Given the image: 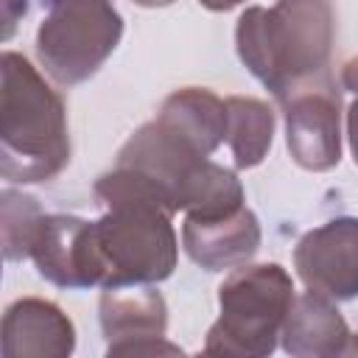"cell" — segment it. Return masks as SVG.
<instances>
[{
  "label": "cell",
  "mask_w": 358,
  "mask_h": 358,
  "mask_svg": "<svg viewBox=\"0 0 358 358\" xmlns=\"http://www.w3.org/2000/svg\"><path fill=\"white\" fill-rule=\"evenodd\" d=\"M285 115V145L291 159L313 173L341 159V92L330 73L302 81L280 98Z\"/></svg>",
  "instance_id": "6"
},
{
  "label": "cell",
  "mask_w": 358,
  "mask_h": 358,
  "mask_svg": "<svg viewBox=\"0 0 358 358\" xmlns=\"http://www.w3.org/2000/svg\"><path fill=\"white\" fill-rule=\"evenodd\" d=\"M98 319L106 338V355H182L179 344L165 338L168 305L148 285L103 288Z\"/></svg>",
  "instance_id": "7"
},
{
  "label": "cell",
  "mask_w": 358,
  "mask_h": 358,
  "mask_svg": "<svg viewBox=\"0 0 358 358\" xmlns=\"http://www.w3.org/2000/svg\"><path fill=\"white\" fill-rule=\"evenodd\" d=\"M0 173L8 182L39 185L70 162L67 109L62 95L14 50L0 59Z\"/></svg>",
  "instance_id": "2"
},
{
  "label": "cell",
  "mask_w": 358,
  "mask_h": 358,
  "mask_svg": "<svg viewBox=\"0 0 358 358\" xmlns=\"http://www.w3.org/2000/svg\"><path fill=\"white\" fill-rule=\"evenodd\" d=\"M137 6H145V8H157V6H171L176 0H134Z\"/></svg>",
  "instance_id": "21"
},
{
  "label": "cell",
  "mask_w": 358,
  "mask_h": 358,
  "mask_svg": "<svg viewBox=\"0 0 358 358\" xmlns=\"http://www.w3.org/2000/svg\"><path fill=\"white\" fill-rule=\"evenodd\" d=\"M282 350L296 358H333L350 347V327L333 299L305 291L294 296V305L282 322Z\"/></svg>",
  "instance_id": "12"
},
{
  "label": "cell",
  "mask_w": 358,
  "mask_h": 358,
  "mask_svg": "<svg viewBox=\"0 0 358 358\" xmlns=\"http://www.w3.org/2000/svg\"><path fill=\"white\" fill-rule=\"evenodd\" d=\"M274 140V112L266 101L227 98V143L238 168H255L266 159Z\"/></svg>",
  "instance_id": "14"
},
{
  "label": "cell",
  "mask_w": 358,
  "mask_h": 358,
  "mask_svg": "<svg viewBox=\"0 0 358 358\" xmlns=\"http://www.w3.org/2000/svg\"><path fill=\"white\" fill-rule=\"evenodd\" d=\"M157 120L176 131L201 157H210L227 140V101L204 87L171 92L162 101Z\"/></svg>",
  "instance_id": "13"
},
{
  "label": "cell",
  "mask_w": 358,
  "mask_h": 358,
  "mask_svg": "<svg viewBox=\"0 0 358 358\" xmlns=\"http://www.w3.org/2000/svg\"><path fill=\"white\" fill-rule=\"evenodd\" d=\"M341 84H344L350 92L358 95V56L344 64V70H341Z\"/></svg>",
  "instance_id": "19"
},
{
  "label": "cell",
  "mask_w": 358,
  "mask_h": 358,
  "mask_svg": "<svg viewBox=\"0 0 358 358\" xmlns=\"http://www.w3.org/2000/svg\"><path fill=\"white\" fill-rule=\"evenodd\" d=\"M176 207L187 215H221L243 207V185L235 176V171L201 159L190 168L185 182L179 185Z\"/></svg>",
  "instance_id": "15"
},
{
  "label": "cell",
  "mask_w": 358,
  "mask_h": 358,
  "mask_svg": "<svg viewBox=\"0 0 358 358\" xmlns=\"http://www.w3.org/2000/svg\"><path fill=\"white\" fill-rule=\"evenodd\" d=\"M347 140H350L352 159H355V165H358V95H355V101H352L350 109H347Z\"/></svg>",
  "instance_id": "18"
},
{
  "label": "cell",
  "mask_w": 358,
  "mask_h": 358,
  "mask_svg": "<svg viewBox=\"0 0 358 358\" xmlns=\"http://www.w3.org/2000/svg\"><path fill=\"white\" fill-rule=\"evenodd\" d=\"M333 39L336 17L330 0L249 6L235 25L241 62L277 101L302 81L327 73Z\"/></svg>",
  "instance_id": "1"
},
{
  "label": "cell",
  "mask_w": 358,
  "mask_h": 358,
  "mask_svg": "<svg viewBox=\"0 0 358 358\" xmlns=\"http://www.w3.org/2000/svg\"><path fill=\"white\" fill-rule=\"evenodd\" d=\"M95 224L101 288L154 285L173 274L179 241L173 213L154 201H117Z\"/></svg>",
  "instance_id": "4"
},
{
  "label": "cell",
  "mask_w": 358,
  "mask_h": 358,
  "mask_svg": "<svg viewBox=\"0 0 358 358\" xmlns=\"http://www.w3.org/2000/svg\"><path fill=\"white\" fill-rule=\"evenodd\" d=\"M28 14V0H3V39H11L17 22Z\"/></svg>",
  "instance_id": "17"
},
{
  "label": "cell",
  "mask_w": 358,
  "mask_h": 358,
  "mask_svg": "<svg viewBox=\"0 0 358 358\" xmlns=\"http://www.w3.org/2000/svg\"><path fill=\"white\" fill-rule=\"evenodd\" d=\"M204 8H210V11H229V8H235L238 3H243V0H199Z\"/></svg>",
  "instance_id": "20"
},
{
  "label": "cell",
  "mask_w": 358,
  "mask_h": 358,
  "mask_svg": "<svg viewBox=\"0 0 358 358\" xmlns=\"http://www.w3.org/2000/svg\"><path fill=\"white\" fill-rule=\"evenodd\" d=\"M294 280L280 263H243L218 288L221 316L204 338V352L271 355L294 305Z\"/></svg>",
  "instance_id": "3"
},
{
  "label": "cell",
  "mask_w": 358,
  "mask_h": 358,
  "mask_svg": "<svg viewBox=\"0 0 358 358\" xmlns=\"http://www.w3.org/2000/svg\"><path fill=\"white\" fill-rule=\"evenodd\" d=\"M294 268L299 280L333 299L358 296V218L341 215L308 229L294 246Z\"/></svg>",
  "instance_id": "8"
},
{
  "label": "cell",
  "mask_w": 358,
  "mask_h": 358,
  "mask_svg": "<svg viewBox=\"0 0 358 358\" xmlns=\"http://www.w3.org/2000/svg\"><path fill=\"white\" fill-rule=\"evenodd\" d=\"M31 260L42 280L59 288L101 285V260L95 246V224L78 215H45L36 232Z\"/></svg>",
  "instance_id": "9"
},
{
  "label": "cell",
  "mask_w": 358,
  "mask_h": 358,
  "mask_svg": "<svg viewBox=\"0 0 358 358\" xmlns=\"http://www.w3.org/2000/svg\"><path fill=\"white\" fill-rule=\"evenodd\" d=\"M260 221L243 204L221 215H187L182 246L204 271H227L249 263L260 249Z\"/></svg>",
  "instance_id": "10"
},
{
  "label": "cell",
  "mask_w": 358,
  "mask_h": 358,
  "mask_svg": "<svg viewBox=\"0 0 358 358\" xmlns=\"http://www.w3.org/2000/svg\"><path fill=\"white\" fill-rule=\"evenodd\" d=\"M0 229H3V255L6 260H25L31 257L36 232L42 227V207L34 196L6 187L0 196Z\"/></svg>",
  "instance_id": "16"
},
{
  "label": "cell",
  "mask_w": 358,
  "mask_h": 358,
  "mask_svg": "<svg viewBox=\"0 0 358 358\" xmlns=\"http://www.w3.org/2000/svg\"><path fill=\"white\" fill-rule=\"evenodd\" d=\"M0 350L6 358H67L76 350V327L56 302L22 296L3 313Z\"/></svg>",
  "instance_id": "11"
},
{
  "label": "cell",
  "mask_w": 358,
  "mask_h": 358,
  "mask_svg": "<svg viewBox=\"0 0 358 358\" xmlns=\"http://www.w3.org/2000/svg\"><path fill=\"white\" fill-rule=\"evenodd\" d=\"M36 59L45 73L73 87L92 78L123 36V17L112 0H42Z\"/></svg>",
  "instance_id": "5"
}]
</instances>
